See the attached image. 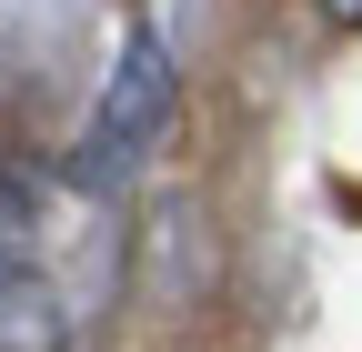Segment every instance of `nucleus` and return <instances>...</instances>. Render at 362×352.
Instances as JSON below:
<instances>
[{
	"label": "nucleus",
	"mask_w": 362,
	"mask_h": 352,
	"mask_svg": "<svg viewBox=\"0 0 362 352\" xmlns=\"http://www.w3.org/2000/svg\"><path fill=\"white\" fill-rule=\"evenodd\" d=\"M171 111H181V71H171V51L141 30L121 51V71H111V91H101V111H90V131H81V151H71V182L81 192H111V182H131L141 171V151L171 131Z\"/></svg>",
	"instance_id": "obj_1"
},
{
	"label": "nucleus",
	"mask_w": 362,
	"mask_h": 352,
	"mask_svg": "<svg viewBox=\"0 0 362 352\" xmlns=\"http://www.w3.org/2000/svg\"><path fill=\"white\" fill-rule=\"evenodd\" d=\"M0 352H71V312L40 272H11L0 282Z\"/></svg>",
	"instance_id": "obj_3"
},
{
	"label": "nucleus",
	"mask_w": 362,
	"mask_h": 352,
	"mask_svg": "<svg viewBox=\"0 0 362 352\" xmlns=\"http://www.w3.org/2000/svg\"><path fill=\"white\" fill-rule=\"evenodd\" d=\"M131 292H141V312H202L221 292V232L192 192H161L141 211V232H131Z\"/></svg>",
	"instance_id": "obj_2"
},
{
	"label": "nucleus",
	"mask_w": 362,
	"mask_h": 352,
	"mask_svg": "<svg viewBox=\"0 0 362 352\" xmlns=\"http://www.w3.org/2000/svg\"><path fill=\"white\" fill-rule=\"evenodd\" d=\"M322 11H332V20H362V0H322Z\"/></svg>",
	"instance_id": "obj_4"
},
{
	"label": "nucleus",
	"mask_w": 362,
	"mask_h": 352,
	"mask_svg": "<svg viewBox=\"0 0 362 352\" xmlns=\"http://www.w3.org/2000/svg\"><path fill=\"white\" fill-rule=\"evenodd\" d=\"M11 272H21V252H0V282H11Z\"/></svg>",
	"instance_id": "obj_5"
}]
</instances>
